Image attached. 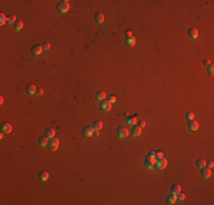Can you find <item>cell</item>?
<instances>
[{
    "mask_svg": "<svg viewBox=\"0 0 214 205\" xmlns=\"http://www.w3.org/2000/svg\"><path fill=\"white\" fill-rule=\"evenodd\" d=\"M69 9V4L68 1H62L57 5V10L59 13H67Z\"/></svg>",
    "mask_w": 214,
    "mask_h": 205,
    "instance_id": "obj_1",
    "label": "cell"
},
{
    "mask_svg": "<svg viewBox=\"0 0 214 205\" xmlns=\"http://www.w3.org/2000/svg\"><path fill=\"white\" fill-rule=\"evenodd\" d=\"M42 93H43V89H42V88L37 89V92H35V95H37V96H41Z\"/></svg>",
    "mask_w": 214,
    "mask_h": 205,
    "instance_id": "obj_35",
    "label": "cell"
},
{
    "mask_svg": "<svg viewBox=\"0 0 214 205\" xmlns=\"http://www.w3.org/2000/svg\"><path fill=\"white\" fill-rule=\"evenodd\" d=\"M145 164H146V166H147V167L152 169V167L156 164V157H153V156L147 157V158H146V161H145Z\"/></svg>",
    "mask_w": 214,
    "mask_h": 205,
    "instance_id": "obj_7",
    "label": "cell"
},
{
    "mask_svg": "<svg viewBox=\"0 0 214 205\" xmlns=\"http://www.w3.org/2000/svg\"><path fill=\"white\" fill-rule=\"evenodd\" d=\"M180 191H181L180 185H174V186L172 187V194H173V195H176V194L180 193Z\"/></svg>",
    "mask_w": 214,
    "mask_h": 205,
    "instance_id": "obj_25",
    "label": "cell"
},
{
    "mask_svg": "<svg viewBox=\"0 0 214 205\" xmlns=\"http://www.w3.org/2000/svg\"><path fill=\"white\" fill-rule=\"evenodd\" d=\"M93 132H95V130H93L92 126H86L82 130V136L86 137V138H89V137H91L93 134Z\"/></svg>",
    "mask_w": 214,
    "mask_h": 205,
    "instance_id": "obj_6",
    "label": "cell"
},
{
    "mask_svg": "<svg viewBox=\"0 0 214 205\" xmlns=\"http://www.w3.org/2000/svg\"><path fill=\"white\" fill-rule=\"evenodd\" d=\"M1 131L4 132V133H10L12 132V125H10L9 123H3L1 124Z\"/></svg>",
    "mask_w": 214,
    "mask_h": 205,
    "instance_id": "obj_8",
    "label": "cell"
},
{
    "mask_svg": "<svg viewBox=\"0 0 214 205\" xmlns=\"http://www.w3.org/2000/svg\"><path fill=\"white\" fill-rule=\"evenodd\" d=\"M108 101H110L111 104L116 102V97H115V96H110V97H108Z\"/></svg>",
    "mask_w": 214,
    "mask_h": 205,
    "instance_id": "obj_31",
    "label": "cell"
},
{
    "mask_svg": "<svg viewBox=\"0 0 214 205\" xmlns=\"http://www.w3.org/2000/svg\"><path fill=\"white\" fill-rule=\"evenodd\" d=\"M96 98H97L98 100H104L105 98H106V93H105L104 91H98V92L96 93Z\"/></svg>",
    "mask_w": 214,
    "mask_h": 205,
    "instance_id": "obj_22",
    "label": "cell"
},
{
    "mask_svg": "<svg viewBox=\"0 0 214 205\" xmlns=\"http://www.w3.org/2000/svg\"><path fill=\"white\" fill-rule=\"evenodd\" d=\"M39 178H40L41 181H46V180H48V178H49V173H48L47 171H41L40 173H39Z\"/></svg>",
    "mask_w": 214,
    "mask_h": 205,
    "instance_id": "obj_16",
    "label": "cell"
},
{
    "mask_svg": "<svg viewBox=\"0 0 214 205\" xmlns=\"http://www.w3.org/2000/svg\"><path fill=\"white\" fill-rule=\"evenodd\" d=\"M26 91H27V93H30V95H34V93L37 92V88L34 84H29V86L26 87Z\"/></svg>",
    "mask_w": 214,
    "mask_h": 205,
    "instance_id": "obj_15",
    "label": "cell"
},
{
    "mask_svg": "<svg viewBox=\"0 0 214 205\" xmlns=\"http://www.w3.org/2000/svg\"><path fill=\"white\" fill-rule=\"evenodd\" d=\"M55 129H54V128H48L47 130H46V136L48 137V138H54V137H55Z\"/></svg>",
    "mask_w": 214,
    "mask_h": 205,
    "instance_id": "obj_14",
    "label": "cell"
},
{
    "mask_svg": "<svg viewBox=\"0 0 214 205\" xmlns=\"http://www.w3.org/2000/svg\"><path fill=\"white\" fill-rule=\"evenodd\" d=\"M126 43H128L129 47H132V46H134V45H136V38H134V37L126 38Z\"/></svg>",
    "mask_w": 214,
    "mask_h": 205,
    "instance_id": "obj_23",
    "label": "cell"
},
{
    "mask_svg": "<svg viewBox=\"0 0 214 205\" xmlns=\"http://www.w3.org/2000/svg\"><path fill=\"white\" fill-rule=\"evenodd\" d=\"M175 200H176V195H173V194L166 197V203H167V204H174Z\"/></svg>",
    "mask_w": 214,
    "mask_h": 205,
    "instance_id": "obj_18",
    "label": "cell"
},
{
    "mask_svg": "<svg viewBox=\"0 0 214 205\" xmlns=\"http://www.w3.org/2000/svg\"><path fill=\"white\" fill-rule=\"evenodd\" d=\"M145 125H146V122L145 121H140V122H139V126H140V128H145Z\"/></svg>",
    "mask_w": 214,
    "mask_h": 205,
    "instance_id": "obj_36",
    "label": "cell"
},
{
    "mask_svg": "<svg viewBox=\"0 0 214 205\" xmlns=\"http://www.w3.org/2000/svg\"><path fill=\"white\" fill-rule=\"evenodd\" d=\"M23 26H24V23L22 21H16L14 24V27L16 31H21V30L23 29Z\"/></svg>",
    "mask_w": 214,
    "mask_h": 205,
    "instance_id": "obj_17",
    "label": "cell"
},
{
    "mask_svg": "<svg viewBox=\"0 0 214 205\" xmlns=\"http://www.w3.org/2000/svg\"><path fill=\"white\" fill-rule=\"evenodd\" d=\"M155 157H156V158H162V157H164V154H163L162 152H157V153H155Z\"/></svg>",
    "mask_w": 214,
    "mask_h": 205,
    "instance_id": "obj_30",
    "label": "cell"
},
{
    "mask_svg": "<svg viewBox=\"0 0 214 205\" xmlns=\"http://www.w3.org/2000/svg\"><path fill=\"white\" fill-rule=\"evenodd\" d=\"M48 145H49V149L51 150V152H55V150H57L58 146H59V140H58L57 138H51L49 140V143H48Z\"/></svg>",
    "mask_w": 214,
    "mask_h": 205,
    "instance_id": "obj_2",
    "label": "cell"
},
{
    "mask_svg": "<svg viewBox=\"0 0 214 205\" xmlns=\"http://www.w3.org/2000/svg\"><path fill=\"white\" fill-rule=\"evenodd\" d=\"M41 46H42V49L43 50H49V48H50V45L48 42H43Z\"/></svg>",
    "mask_w": 214,
    "mask_h": 205,
    "instance_id": "obj_29",
    "label": "cell"
},
{
    "mask_svg": "<svg viewBox=\"0 0 214 205\" xmlns=\"http://www.w3.org/2000/svg\"><path fill=\"white\" fill-rule=\"evenodd\" d=\"M116 132H117V136L121 137V138H125V137H128L129 133H130L125 126H120L119 129L116 130Z\"/></svg>",
    "mask_w": 214,
    "mask_h": 205,
    "instance_id": "obj_5",
    "label": "cell"
},
{
    "mask_svg": "<svg viewBox=\"0 0 214 205\" xmlns=\"http://www.w3.org/2000/svg\"><path fill=\"white\" fill-rule=\"evenodd\" d=\"M189 37L193 39H196L198 37V31L196 29H190L189 30Z\"/></svg>",
    "mask_w": 214,
    "mask_h": 205,
    "instance_id": "obj_21",
    "label": "cell"
},
{
    "mask_svg": "<svg viewBox=\"0 0 214 205\" xmlns=\"http://www.w3.org/2000/svg\"><path fill=\"white\" fill-rule=\"evenodd\" d=\"M125 36H126V38H131V37H132V32H131V31H128Z\"/></svg>",
    "mask_w": 214,
    "mask_h": 205,
    "instance_id": "obj_38",
    "label": "cell"
},
{
    "mask_svg": "<svg viewBox=\"0 0 214 205\" xmlns=\"http://www.w3.org/2000/svg\"><path fill=\"white\" fill-rule=\"evenodd\" d=\"M128 119H126V122H128L129 124H131V125H136V123H137V117L136 116H126Z\"/></svg>",
    "mask_w": 214,
    "mask_h": 205,
    "instance_id": "obj_19",
    "label": "cell"
},
{
    "mask_svg": "<svg viewBox=\"0 0 214 205\" xmlns=\"http://www.w3.org/2000/svg\"><path fill=\"white\" fill-rule=\"evenodd\" d=\"M92 128H93V130H95V131H99V130L102 128V122L100 121V120L95 121V122H93V124H92Z\"/></svg>",
    "mask_w": 214,
    "mask_h": 205,
    "instance_id": "obj_12",
    "label": "cell"
},
{
    "mask_svg": "<svg viewBox=\"0 0 214 205\" xmlns=\"http://www.w3.org/2000/svg\"><path fill=\"white\" fill-rule=\"evenodd\" d=\"M185 198H186V195H185L183 193H181V191H180V193L176 194V199H179V200H183Z\"/></svg>",
    "mask_w": 214,
    "mask_h": 205,
    "instance_id": "obj_28",
    "label": "cell"
},
{
    "mask_svg": "<svg viewBox=\"0 0 214 205\" xmlns=\"http://www.w3.org/2000/svg\"><path fill=\"white\" fill-rule=\"evenodd\" d=\"M157 166V169L158 170H164L165 167H166L167 165V161L165 160L164 157L162 158H158V160H156V164H155Z\"/></svg>",
    "mask_w": 214,
    "mask_h": 205,
    "instance_id": "obj_4",
    "label": "cell"
},
{
    "mask_svg": "<svg viewBox=\"0 0 214 205\" xmlns=\"http://www.w3.org/2000/svg\"><path fill=\"white\" fill-rule=\"evenodd\" d=\"M48 143H49V140H48V137H47V136L41 137V138L39 139V144H40L41 146H46Z\"/></svg>",
    "mask_w": 214,
    "mask_h": 205,
    "instance_id": "obj_24",
    "label": "cell"
},
{
    "mask_svg": "<svg viewBox=\"0 0 214 205\" xmlns=\"http://www.w3.org/2000/svg\"><path fill=\"white\" fill-rule=\"evenodd\" d=\"M149 156H153V157H155V152H150V153H149Z\"/></svg>",
    "mask_w": 214,
    "mask_h": 205,
    "instance_id": "obj_40",
    "label": "cell"
},
{
    "mask_svg": "<svg viewBox=\"0 0 214 205\" xmlns=\"http://www.w3.org/2000/svg\"><path fill=\"white\" fill-rule=\"evenodd\" d=\"M198 128H199L198 122L190 120V122H189V130H191V131H196V130H198Z\"/></svg>",
    "mask_w": 214,
    "mask_h": 205,
    "instance_id": "obj_10",
    "label": "cell"
},
{
    "mask_svg": "<svg viewBox=\"0 0 214 205\" xmlns=\"http://www.w3.org/2000/svg\"><path fill=\"white\" fill-rule=\"evenodd\" d=\"M95 19H96V22H97L98 24H101L102 22H104V15H102L101 13H98V14H96Z\"/></svg>",
    "mask_w": 214,
    "mask_h": 205,
    "instance_id": "obj_20",
    "label": "cell"
},
{
    "mask_svg": "<svg viewBox=\"0 0 214 205\" xmlns=\"http://www.w3.org/2000/svg\"><path fill=\"white\" fill-rule=\"evenodd\" d=\"M0 17H1V21H0V24H1V25H4V24L6 23V21H7V18L5 17V15H4V14L0 15Z\"/></svg>",
    "mask_w": 214,
    "mask_h": 205,
    "instance_id": "obj_32",
    "label": "cell"
},
{
    "mask_svg": "<svg viewBox=\"0 0 214 205\" xmlns=\"http://www.w3.org/2000/svg\"><path fill=\"white\" fill-rule=\"evenodd\" d=\"M140 133H141V128L139 125H133V128H132V134L134 137H138V136H140Z\"/></svg>",
    "mask_w": 214,
    "mask_h": 205,
    "instance_id": "obj_13",
    "label": "cell"
},
{
    "mask_svg": "<svg viewBox=\"0 0 214 205\" xmlns=\"http://www.w3.org/2000/svg\"><path fill=\"white\" fill-rule=\"evenodd\" d=\"M100 110H101L102 112H110V111L112 110V104H111L108 100H102V101L100 102Z\"/></svg>",
    "mask_w": 214,
    "mask_h": 205,
    "instance_id": "obj_3",
    "label": "cell"
},
{
    "mask_svg": "<svg viewBox=\"0 0 214 205\" xmlns=\"http://www.w3.org/2000/svg\"><path fill=\"white\" fill-rule=\"evenodd\" d=\"M15 22H16V16H15V15H10V16L7 17L8 24H15Z\"/></svg>",
    "mask_w": 214,
    "mask_h": 205,
    "instance_id": "obj_27",
    "label": "cell"
},
{
    "mask_svg": "<svg viewBox=\"0 0 214 205\" xmlns=\"http://www.w3.org/2000/svg\"><path fill=\"white\" fill-rule=\"evenodd\" d=\"M213 73H214V67H213V65H209V67H208V74H209V75H213Z\"/></svg>",
    "mask_w": 214,
    "mask_h": 205,
    "instance_id": "obj_34",
    "label": "cell"
},
{
    "mask_svg": "<svg viewBox=\"0 0 214 205\" xmlns=\"http://www.w3.org/2000/svg\"><path fill=\"white\" fill-rule=\"evenodd\" d=\"M203 63H204V65H205V66H207V65H209V64H211V62H209L208 59H205Z\"/></svg>",
    "mask_w": 214,
    "mask_h": 205,
    "instance_id": "obj_39",
    "label": "cell"
},
{
    "mask_svg": "<svg viewBox=\"0 0 214 205\" xmlns=\"http://www.w3.org/2000/svg\"><path fill=\"white\" fill-rule=\"evenodd\" d=\"M207 166H208V167H213L214 166L213 161H208V162H207Z\"/></svg>",
    "mask_w": 214,
    "mask_h": 205,
    "instance_id": "obj_37",
    "label": "cell"
},
{
    "mask_svg": "<svg viewBox=\"0 0 214 205\" xmlns=\"http://www.w3.org/2000/svg\"><path fill=\"white\" fill-rule=\"evenodd\" d=\"M42 46H34V47H32L31 49V53L33 54V55H40L41 53H42Z\"/></svg>",
    "mask_w": 214,
    "mask_h": 205,
    "instance_id": "obj_9",
    "label": "cell"
},
{
    "mask_svg": "<svg viewBox=\"0 0 214 205\" xmlns=\"http://www.w3.org/2000/svg\"><path fill=\"white\" fill-rule=\"evenodd\" d=\"M186 117L188 120H193L194 119V113H191V112H188L187 114H186Z\"/></svg>",
    "mask_w": 214,
    "mask_h": 205,
    "instance_id": "obj_33",
    "label": "cell"
},
{
    "mask_svg": "<svg viewBox=\"0 0 214 205\" xmlns=\"http://www.w3.org/2000/svg\"><path fill=\"white\" fill-rule=\"evenodd\" d=\"M196 164H197V166L199 167V169H203V167L206 166V161L205 160H198L197 162H196Z\"/></svg>",
    "mask_w": 214,
    "mask_h": 205,
    "instance_id": "obj_26",
    "label": "cell"
},
{
    "mask_svg": "<svg viewBox=\"0 0 214 205\" xmlns=\"http://www.w3.org/2000/svg\"><path fill=\"white\" fill-rule=\"evenodd\" d=\"M211 174H212V172H211V170H209V167H203L202 169V176H203V178H205V179H207V178H209L211 177Z\"/></svg>",
    "mask_w": 214,
    "mask_h": 205,
    "instance_id": "obj_11",
    "label": "cell"
}]
</instances>
